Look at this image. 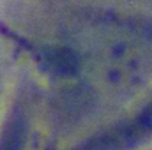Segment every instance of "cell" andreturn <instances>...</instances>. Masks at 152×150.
<instances>
[{"mask_svg":"<svg viewBox=\"0 0 152 150\" xmlns=\"http://www.w3.org/2000/svg\"><path fill=\"white\" fill-rule=\"evenodd\" d=\"M140 125H142L143 131L152 133V101L145 106V110L140 115Z\"/></svg>","mask_w":152,"mask_h":150,"instance_id":"obj_2","label":"cell"},{"mask_svg":"<svg viewBox=\"0 0 152 150\" xmlns=\"http://www.w3.org/2000/svg\"><path fill=\"white\" fill-rule=\"evenodd\" d=\"M85 62L88 74L104 88L134 90L152 73V42L133 28L108 27L90 39Z\"/></svg>","mask_w":152,"mask_h":150,"instance_id":"obj_1","label":"cell"}]
</instances>
